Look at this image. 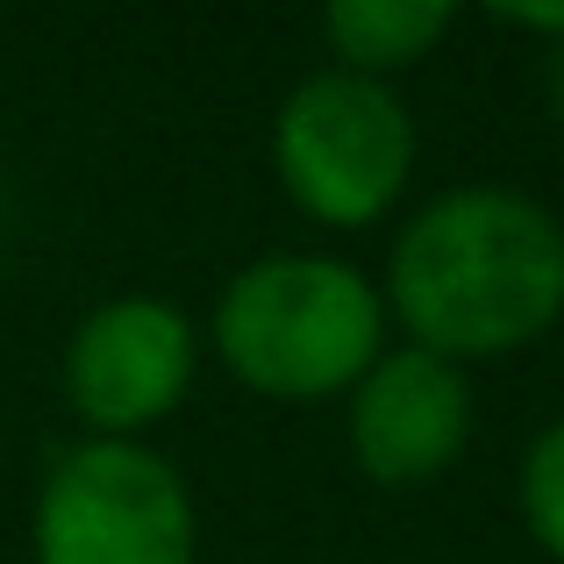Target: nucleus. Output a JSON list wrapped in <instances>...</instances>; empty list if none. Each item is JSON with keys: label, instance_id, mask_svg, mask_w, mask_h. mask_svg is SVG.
I'll return each mask as SVG.
<instances>
[{"label": "nucleus", "instance_id": "6e6552de", "mask_svg": "<svg viewBox=\"0 0 564 564\" xmlns=\"http://www.w3.org/2000/svg\"><path fill=\"white\" fill-rule=\"evenodd\" d=\"M514 500H522V529L551 564H564V414L543 422L514 471Z\"/></svg>", "mask_w": 564, "mask_h": 564}, {"label": "nucleus", "instance_id": "20e7f679", "mask_svg": "<svg viewBox=\"0 0 564 564\" xmlns=\"http://www.w3.org/2000/svg\"><path fill=\"white\" fill-rule=\"evenodd\" d=\"M193 486L151 443L79 436L51 457L29 508V564H193Z\"/></svg>", "mask_w": 564, "mask_h": 564}, {"label": "nucleus", "instance_id": "423d86ee", "mask_svg": "<svg viewBox=\"0 0 564 564\" xmlns=\"http://www.w3.org/2000/svg\"><path fill=\"white\" fill-rule=\"evenodd\" d=\"M350 457L372 486H429L471 443V379L465 365L386 344L350 386Z\"/></svg>", "mask_w": 564, "mask_h": 564}, {"label": "nucleus", "instance_id": "9d476101", "mask_svg": "<svg viewBox=\"0 0 564 564\" xmlns=\"http://www.w3.org/2000/svg\"><path fill=\"white\" fill-rule=\"evenodd\" d=\"M551 108H557V129H564V51H551Z\"/></svg>", "mask_w": 564, "mask_h": 564}, {"label": "nucleus", "instance_id": "f257e3e1", "mask_svg": "<svg viewBox=\"0 0 564 564\" xmlns=\"http://www.w3.org/2000/svg\"><path fill=\"white\" fill-rule=\"evenodd\" d=\"M386 315L429 358H514L564 322V221L522 186H451L393 236Z\"/></svg>", "mask_w": 564, "mask_h": 564}, {"label": "nucleus", "instance_id": "39448f33", "mask_svg": "<svg viewBox=\"0 0 564 564\" xmlns=\"http://www.w3.org/2000/svg\"><path fill=\"white\" fill-rule=\"evenodd\" d=\"M200 372V329L186 307L158 293H115L86 307L65 336V400L100 443H143L165 414H180Z\"/></svg>", "mask_w": 564, "mask_h": 564}, {"label": "nucleus", "instance_id": "7ed1b4c3", "mask_svg": "<svg viewBox=\"0 0 564 564\" xmlns=\"http://www.w3.org/2000/svg\"><path fill=\"white\" fill-rule=\"evenodd\" d=\"M414 115L386 79L322 65L272 115V172L322 229H372L414 180Z\"/></svg>", "mask_w": 564, "mask_h": 564}, {"label": "nucleus", "instance_id": "1a4fd4ad", "mask_svg": "<svg viewBox=\"0 0 564 564\" xmlns=\"http://www.w3.org/2000/svg\"><path fill=\"white\" fill-rule=\"evenodd\" d=\"M500 29H514V36H536L551 43V51H564V0H522V8H494Z\"/></svg>", "mask_w": 564, "mask_h": 564}, {"label": "nucleus", "instance_id": "0eeeda50", "mask_svg": "<svg viewBox=\"0 0 564 564\" xmlns=\"http://www.w3.org/2000/svg\"><path fill=\"white\" fill-rule=\"evenodd\" d=\"M451 22H457V8H443V0H336L322 14V43L336 51L344 72L393 79V72L422 65L451 36Z\"/></svg>", "mask_w": 564, "mask_h": 564}, {"label": "nucleus", "instance_id": "f03ea898", "mask_svg": "<svg viewBox=\"0 0 564 564\" xmlns=\"http://www.w3.org/2000/svg\"><path fill=\"white\" fill-rule=\"evenodd\" d=\"M379 350V286L329 250H264L243 272H229L215 301V358L250 393L286 400V408L350 393Z\"/></svg>", "mask_w": 564, "mask_h": 564}]
</instances>
